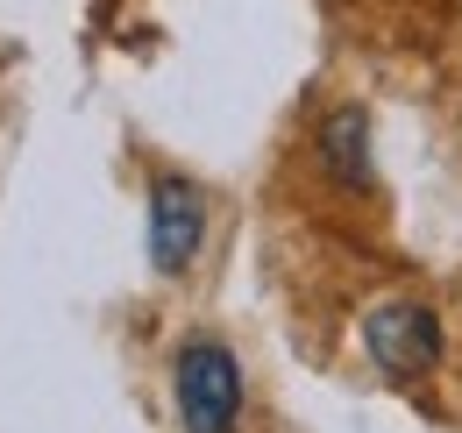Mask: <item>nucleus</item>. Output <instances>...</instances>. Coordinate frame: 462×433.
<instances>
[{
    "label": "nucleus",
    "mask_w": 462,
    "mask_h": 433,
    "mask_svg": "<svg viewBox=\"0 0 462 433\" xmlns=\"http://www.w3.org/2000/svg\"><path fill=\"white\" fill-rule=\"evenodd\" d=\"M320 157H328V170L348 178V185H363V178H370V135H363V114H356V107H342L335 121H328Z\"/></svg>",
    "instance_id": "nucleus-4"
},
{
    "label": "nucleus",
    "mask_w": 462,
    "mask_h": 433,
    "mask_svg": "<svg viewBox=\"0 0 462 433\" xmlns=\"http://www.w3.org/2000/svg\"><path fill=\"white\" fill-rule=\"evenodd\" d=\"M363 348H370V363L384 377H420V370H434L441 334H434L427 306H384V313H370V327H363Z\"/></svg>",
    "instance_id": "nucleus-3"
},
{
    "label": "nucleus",
    "mask_w": 462,
    "mask_h": 433,
    "mask_svg": "<svg viewBox=\"0 0 462 433\" xmlns=\"http://www.w3.org/2000/svg\"><path fill=\"white\" fill-rule=\"evenodd\" d=\"M199 242H207V199L199 185H185L178 170L150 178V263L164 277H185L199 263Z\"/></svg>",
    "instance_id": "nucleus-2"
},
{
    "label": "nucleus",
    "mask_w": 462,
    "mask_h": 433,
    "mask_svg": "<svg viewBox=\"0 0 462 433\" xmlns=\"http://www.w3.org/2000/svg\"><path fill=\"white\" fill-rule=\"evenodd\" d=\"M171 391H178V427L185 433H235L242 419V370L214 334H192L171 363Z\"/></svg>",
    "instance_id": "nucleus-1"
}]
</instances>
